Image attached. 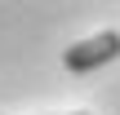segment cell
I'll return each mask as SVG.
<instances>
[{"mask_svg":"<svg viewBox=\"0 0 120 115\" xmlns=\"http://www.w3.org/2000/svg\"><path fill=\"white\" fill-rule=\"evenodd\" d=\"M71 115H89V111H71Z\"/></svg>","mask_w":120,"mask_h":115,"instance_id":"cell-2","label":"cell"},{"mask_svg":"<svg viewBox=\"0 0 120 115\" xmlns=\"http://www.w3.org/2000/svg\"><path fill=\"white\" fill-rule=\"evenodd\" d=\"M116 58H120V31H98V35H89V40L71 44V49L62 53V66H67V71H76V75H89V71H98V66L116 62Z\"/></svg>","mask_w":120,"mask_h":115,"instance_id":"cell-1","label":"cell"}]
</instances>
